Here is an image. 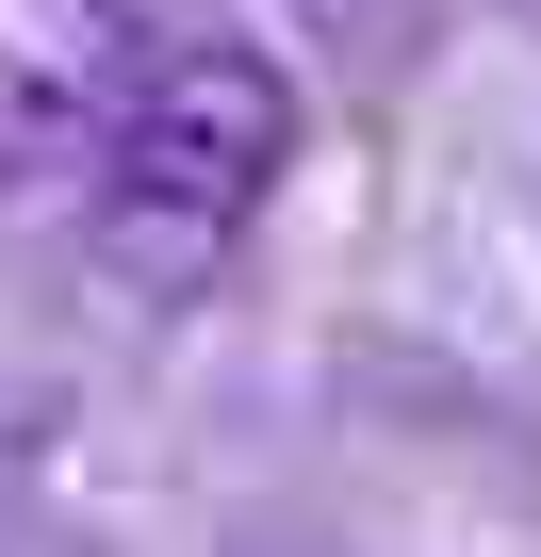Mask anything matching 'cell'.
<instances>
[{
	"label": "cell",
	"mask_w": 541,
	"mask_h": 557,
	"mask_svg": "<svg viewBox=\"0 0 541 557\" xmlns=\"http://www.w3.org/2000/svg\"><path fill=\"white\" fill-rule=\"evenodd\" d=\"M296 181V83L280 50H246V34H197L132 83V115L99 132V262L148 278V296H181V278H213L262 197Z\"/></svg>",
	"instance_id": "1"
},
{
	"label": "cell",
	"mask_w": 541,
	"mask_h": 557,
	"mask_svg": "<svg viewBox=\"0 0 541 557\" xmlns=\"http://www.w3.org/2000/svg\"><path fill=\"white\" fill-rule=\"evenodd\" d=\"M148 66L164 50H148L132 0H0V164H50V148L115 132Z\"/></svg>",
	"instance_id": "2"
},
{
	"label": "cell",
	"mask_w": 541,
	"mask_h": 557,
	"mask_svg": "<svg viewBox=\"0 0 541 557\" xmlns=\"http://www.w3.org/2000/svg\"><path fill=\"white\" fill-rule=\"evenodd\" d=\"M508 17H541V0H508Z\"/></svg>",
	"instance_id": "3"
}]
</instances>
